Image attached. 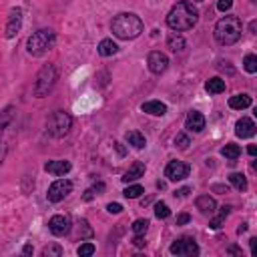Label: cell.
Here are the masks:
<instances>
[{"label": "cell", "mask_w": 257, "mask_h": 257, "mask_svg": "<svg viewBox=\"0 0 257 257\" xmlns=\"http://www.w3.org/2000/svg\"><path fill=\"white\" fill-rule=\"evenodd\" d=\"M197 20H199V12L195 10V6L189 2H177L167 14V26L175 32H183V30H191L197 25Z\"/></svg>", "instance_id": "1"}, {"label": "cell", "mask_w": 257, "mask_h": 257, "mask_svg": "<svg viewBox=\"0 0 257 257\" xmlns=\"http://www.w3.org/2000/svg\"><path fill=\"white\" fill-rule=\"evenodd\" d=\"M111 30L121 40H133L143 32V20L133 12H121L113 18Z\"/></svg>", "instance_id": "2"}, {"label": "cell", "mask_w": 257, "mask_h": 257, "mask_svg": "<svg viewBox=\"0 0 257 257\" xmlns=\"http://www.w3.org/2000/svg\"><path fill=\"white\" fill-rule=\"evenodd\" d=\"M241 20L237 16H223L215 25V40L223 47H231L241 38Z\"/></svg>", "instance_id": "3"}, {"label": "cell", "mask_w": 257, "mask_h": 257, "mask_svg": "<svg viewBox=\"0 0 257 257\" xmlns=\"http://www.w3.org/2000/svg\"><path fill=\"white\" fill-rule=\"evenodd\" d=\"M54 40H56V34L49 28H42V30H36L28 40H26V51L28 54L32 56H42L47 54L52 47H54Z\"/></svg>", "instance_id": "4"}, {"label": "cell", "mask_w": 257, "mask_h": 257, "mask_svg": "<svg viewBox=\"0 0 257 257\" xmlns=\"http://www.w3.org/2000/svg\"><path fill=\"white\" fill-rule=\"evenodd\" d=\"M56 69H54V64H45V67L40 69V73L36 75V80H34V95L38 99L42 97H47L52 89H54V84H56Z\"/></svg>", "instance_id": "5"}, {"label": "cell", "mask_w": 257, "mask_h": 257, "mask_svg": "<svg viewBox=\"0 0 257 257\" xmlns=\"http://www.w3.org/2000/svg\"><path fill=\"white\" fill-rule=\"evenodd\" d=\"M71 127H73V117L67 113V111H54L52 117L49 119L47 123V128H49V133L56 139L64 137L69 131H71Z\"/></svg>", "instance_id": "6"}, {"label": "cell", "mask_w": 257, "mask_h": 257, "mask_svg": "<svg viewBox=\"0 0 257 257\" xmlns=\"http://www.w3.org/2000/svg\"><path fill=\"white\" fill-rule=\"evenodd\" d=\"M169 251L173 255H177V257H193V255L199 253V245L195 243V239H191V237H181L175 243H171Z\"/></svg>", "instance_id": "7"}, {"label": "cell", "mask_w": 257, "mask_h": 257, "mask_svg": "<svg viewBox=\"0 0 257 257\" xmlns=\"http://www.w3.org/2000/svg\"><path fill=\"white\" fill-rule=\"evenodd\" d=\"M69 193H73V183L69 179H58L49 187V201L58 203V201H62L64 197H67Z\"/></svg>", "instance_id": "8"}, {"label": "cell", "mask_w": 257, "mask_h": 257, "mask_svg": "<svg viewBox=\"0 0 257 257\" xmlns=\"http://www.w3.org/2000/svg\"><path fill=\"white\" fill-rule=\"evenodd\" d=\"M189 175V165L183 161H171L165 169V177L169 181H183Z\"/></svg>", "instance_id": "9"}, {"label": "cell", "mask_w": 257, "mask_h": 257, "mask_svg": "<svg viewBox=\"0 0 257 257\" xmlns=\"http://www.w3.org/2000/svg\"><path fill=\"white\" fill-rule=\"evenodd\" d=\"M147 64H149V71L153 75H163L169 67V58L165 52H159V51H153L147 58Z\"/></svg>", "instance_id": "10"}, {"label": "cell", "mask_w": 257, "mask_h": 257, "mask_svg": "<svg viewBox=\"0 0 257 257\" xmlns=\"http://www.w3.org/2000/svg\"><path fill=\"white\" fill-rule=\"evenodd\" d=\"M49 229L56 237H62V235H67L71 231V217L69 215H54L49 221Z\"/></svg>", "instance_id": "11"}, {"label": "cell", "mask_w": 257, "mask_h": 257, "mask_svg": "<svg viewBox=\"0 0 257 257\" xmlns=\"http://www.w3.org/2000/svg\"><path fill=\"white\" fill-rule=\"evenodd\" d=\"M23 26V10L20 8H12L10 14H8V23H6V30H4V36L6 38H14Z\"/></svg>", "instance_id": "12"}, {"label": "cell", "mask_w": 257, "mask_h": 257, "mask_svg": "<svg viewBox=\"0 0 257 257\" xmlns=\"http://www.w3.org/2000/svg\"><path fill=\"white\" fill-rule=\"evenodd\" d=\"M185 128H189L193 133H201L205 128V117L199 111H189V115L185 119Z\"/></svg>", "instance_id": "13"}, {"label": "cell", "mask_w": 257, "mask_h": 257, "mask_svg": "<svg viewBox=\"0 0 257 257\" xmlns=\"http://www.w3.org/2000/svg\"><path fill=\"white\" fill-rule=\"evenodd\" d=\"M235 135L241 137V139H249V137H253V135H255V123H253L251 119H247V117L239 119L237 125H235Z\"/></svg>", "instance_id": "14"}, {"label": "cell", "mask_w": 257, "mask_h": 257, "mask_svg": "<svg viewBox=\"0 0 257 257\" xmlns=\"http://www.w3.org/2000/svg\"><path fill=\"white\" fill-rule=\"evenodd\" d=\"M71 169H73V165H71L69 161H49V163L45 165L47 173H52V175H58V177L67 175Z\"/></svg>", "instance_id": "15"}, {"label": "cell", "mask_w": 257, "mask_h": 257, "mask_svg": "<svg viewBox=\"0 0 257 257\" xmlns=\"http://www.w3.org/2000/svg\"><path fill=\"white\" fill-rule=\"evenodd\" d=\"M195 203H197V209L203 213V215H213L215 209H217V203L211 195H199Z\"/></svg>", "instance_id": "16"}, {"label": "cell", "mask_w": 257, "mask_h": 257, "mask_svg": "<svg viewBox=\"0 0 257 257\" xmlns=\"http://www.w3.org/2000/svg\"><path fill=\"white\" fill-rule=\"evenodd\" d=\"M143 175H145V165H143L141 161H135V163L131 165V169H128L127 173L123 175V183H133V181L141 179Z\"/></svg>", "instance_id": "17"}, {"label": "cell", "mask_w": 257, "mask_h": 257, "mask_svg": "<svg viewBox=\"0 0 257 257\" xmlns=\"http://www.w3.org/2000/svg\"><path fill=\"white\" fill-rule=\"evenodd\" d=\"M141 109H143V113L155 115V117H163L167 113V106L161 101H147V103H143Z\"/></svg>", "instance_id": "18"}, {"label": "cell", "mask_w": 257, "mask_h": 257, "mask_svg": "<svg viewBox=\"0 0 257 257\" xmlns=\"http://www.w3.org/2000/svg\"><path fill=\"white\" fill-rule=\"evenodd\" d=\"M229 106L235 111H243L247 109V106H251V97L247 93H239V95H235L229 99Z\"/></svg>", "instance_id": "19"}, {"label": "cell", "mask_w": 257, "mask_h": 257, "mask_svg": "<svg viewBox=\"0 0 257 257\" xmlns=\"http://www.w3.org/2000/svg\"><path fill=\"white\" fill-rule=\"evenodd\" d=\"M205 91L211 93V95H219V93H223V91H225V80L219 78V77L209 78V80L205 82Z\"/></svg>", "instance_id": "20"}, {"label": "cell", "mask_w": 257, "mask_h": 257, "mask_svg": "<svg viewBox=\"0 0 257 257\" xmlns=\"http://www.w3.org/2000/svg\"><path fill=\"white\" fill-rule=\"evenodd\" d=\"M12 115H14V106H6V109L0 113V141H2V135L6 131V127L12 123ZM2 145V143H0Z\"/></svg>", "instance_id": "21"}, {"label": "cell", "mask_w": 257, "mask_h": 257, "mask_svg": "<svg viewBox=\"0 0 257 257\" xmlns=\"http://www.w3.org/2000/svg\"><path fill=\"white\" fill-rule=\"evenodd\" d=\"M117 51H119V47L113 42V38L101 40V45H99V54L101 56H113V54H117Z\"/></svg>", "instance_id": "22"}, {"label": "cell", "mask_w": 257, "mask_h": 257, "mask_svg": "<svg viewBox=\"0 0 257 257\" xmlns=\"http://www.w3.org/2000/svg\"><path fill=\"white\" fill-rule=\"evenodd\" d=\"M221 155H223L225 159L235 161V159L241 155V149H239V145H235V143H227V145L221 149Z\"/></svg>", "instance_id": "23"}, {"label": "cell", "mask_w": 257, "mask_h": 257, "mask_svg": "<svg viewBox=\"0 0 257 257\" xmlns=\"http://www.w3.org/2000/svg\"><path fill=\"white\" fill-rule=\"evenodd\" d=\"M125 139H127L128 145H133L135 149H143V147L147 145V143H145V137H143L139 131H128Z\"/></svg>", "instance_id": "24"}, {"label": "cell", "mask_w": 257, "mask_h": 257, "mask_svg": "<svg viewBox=\"0 0 257 257\" xmlns=\"http://www.w3.org/2000/svg\"><path fill=\"white\" fill-rule=\"evenodd\" d=\"M167 47L173 51V52H181V51L185 49V40L173 32V34H169V38H167Z\"/></svg>", "instance_id": "25"}, {"label": "cell", "mask_w": 257, "mask_h": 257, "mask_svg": "<svg viewBox=\"0 0 257 257\" xmlns=\"http://www.w3.org/2000/svg\"><path fill=\"white\" fill-rule=\"evenodd\" d=\"M229 181H231V185L237 189V191H245V189H247V179H245V175H241V173H231V175H229Z\"/></svg>", "instance_id": "26"}, {"label": "cell", "mask_w": 257, "mask_h": 257, "mask_svg": "<svg viewBox=\"0 0 257 257\" xmlns=\"http://www.w3.org/2000/svg\"><path fill=\"white\" fill-rule=\"evenodd\" d=\"M141 193H145V189H143L141 185H128V187L123 191V195H125L127 199H137V197H141Z\"/></svg>", "instance_id": "27"}, {"label": "cell", "mask_w": 257, "mask_h": 257, "mask_svg": "<svg viewBox=\"0 0 257 257\" xmlns=\"http://www.w3.org/2000/svg\"><path fill=\"white\" fill-rule=\"evenodd\" d=\"M243 67H245V71L247 73H257V56L255 54H247L245 56V60H243Z\"/></svg>", "instance_id": "28"}, {"label": "cell", "mask_w": 257, "mask_h": 257, "mask_svg": "<svg viewBox=\"0 0 257 257\" xmlns=\"http://www.w3.org/2000/svg\"><path fill=\"white\" fill-rule=\"evenodd\" d=\"M62 255V247L60 245H47L42 249V257H60Z\"/></svg>", "instance_id": "29"}, {"label": "cell", "mask_w": 257, "mask_h": 257, "mask_svg": "<svg viewBox=\"0 0 257 257\" xmlns=\"http://www.w3.org/2000/svg\"><path fill=\"white\" fill-rule=\"evenodd\" d=\"M155 215H157L159 219H167V217L171 215L169 205H167V203H157V205H155Z\"/></svg>", "instance_id": "30"}, {"label": "cell", "mask_w": 257, "mask_h": 257, "mask_svg": "<svg viewBox=\"0 0 257 257\" xmlns=\"http://www.w3.org/2000/svg\"><path fill=\"white\" fill-rule=\"evenodd\" d=\"M147 229H149V221H147V219H137V221L133 223V233H135V235H145Z\"/></svg>", "instance_id": "31"}, {"label": "cell", "mask_w": 257, "mask_h": 257, "mask_svg": "<svg viewBox=\"0 0 257 257\" xmlns=\"http://www.w3.org/2000/svg\"><path fill=\"white\" fill-rule=\"evenodd\" d=\"M97 249H95V245L93 243H82L78 249H77V253L80 255V257H89V255H93Z\"/></svg>", "instance_id": "32"}, {"label": "cell", "mask_w": 257, "mask_h": 257, "mask_svg": "<svg viewBox=\"0 0 257 257\" xmlns=\"http://www.w3.org/2000/svg\"><path fill=\"white\" fill-rule=\"evenodd\" d=\"M175 145H177L179 149H187V147H189V137L183 135V133L177 135V137H175Z\"/></svg>", "instance_id": "33"}, {"label": "cell", "mask_w": 257, "mask_h": 257, "mask_svg": "<svg viewBox=\"0 0 257 257\" xmlns=\"http://www.w3.org/2000/svg\"><path fill=\"white\" fill-rule=\"evenodd\" d=\"M231 6H233V0H219V2H217V10L219 12H227Z\"/></svg>", "instance_id": "34"}, {"label": "cell", "mask_w": 257, "mask_h": 257, "mask_svg": "<svg viewBox=\"0 0 257 257\" xmlns=\"http://www.w3.org/2000/svg\"><path fill=\"white\" fill-rule=\"evenodd\" d=\"M106 211H109V213H115V215H119V213L123 211V205H121V203H109V205H106Z\"/></svg>", "instance_id": "35"}, {"label": "cell", "mask_w": 257, "mask_h": 257, "mask_svg": "<svg viewBox=\"0 0 257 257\" xmlns=\"http://www.w3.org/2000/svg\"><path fill=\"white\" fill-rule=\"evenodd\" d=\"M191 221V215H187V213H181V215L177 217V225H185Z\"/></svg>", "instance_id": "36"}, {"label": "cell", "mask_w": 257, "mask_h": 257, "mask_svg": "<svg viewBox=\"0 0 257 257\" xmlns=\"http://www.w3.org/2000/svg\"><path fill=\"white\" fill-rule=\"evenodd\" d=\"M223 219H225V217H223V215H219V217H215V219H213L209 225H211L213 229H219V227H221V223H223Z\"/></svg>", "instance_id": "37"}, {"label": "cell", "mask_w": 257, "mask_h": 257, "mask_svg": "<svg viewBox=\"0 0 257 257\" xmlns=\"http://www.w3.org/2000/svg\"><path fill=\"white\" fill-rule=\"evenodd\" d=\"M93 189V193H95V195H101V193L104 191V183H97L95 187H91Z\"/></svg>", "instance_id": "38"}, {"label": "cell", "mask_w": 257, "mask_h": 257, "mask_svg": "<svg viewBox=\"0 0 257 257\" xmlns=\"http://www.w3.org/2000/svg\"><path fill=\"white\" fill-rule=\"evenodd\" d=\"M187 193H189V187H183V189H179L175 193V197H187Z\"/></svg>", "instance_id": "39"}, {"label": "cell", "mask_w": 257, "mask_h": 257, "mask_svg": "<svg viewBox=\"0 0 257 257\" xmlns=\"http://www.w3.org/2000/svg\"><path fill=\"white\" fill-rule=\"evenodd\" d=\"M227 253H231V255H241V249H239V247H235V245H231V247L227 249Z\"/></svg>", "instance_id": "40"}, {"label": "cell", "mask_w": 257, "mask_h": 257, "mask_svg": "<svg viewBox=\"0 0 257 257\" xmlns=\"http://www.w3.org/2000/svg\"><path fill=\"white\" fill-rule=\"evenodd\" d=\"M135 245H137V247H143V245H145L143 235H137V237H135Z\"/></svg>", "instance_id": "41"}, {"label": "cell", "mask_w": 257, "mask_h": 257, "mask_svg": "<svg viewBox=\"0 0 257 257\" xmlns=\"http://www.w3.org/2000/svg\"><path fill=\"white\" fill-rule=\"evenodd\" d=\"M247 153H249L251 157H255V155H257V147H255V145H249V149H247Z\"/></svg>", "instance_id": "42"}, {"label": "cell", "mask_w": 257, "mask_h": 257, "mask_svg": "<svg viewBox=\"0 0 257 257\" xmlns=\"http://www.w3.org/2000/svg\"><path fill=\"white\" fill-rule=\"evenodd\" d=\"M115 147H117V153H119V155L123 157V155H125V147H123L121 143H115Z\"/></svg>", "instance_id": "43"}, {"label": "cell", "mask_w": 257, "mask_h": 257, "mask_svg": "<svg viewBox=\"0 0 257 257\" xmlns=\"http://www.w3.org/2000/svg\"><path fill=\"white\" fill-rule=\"evenodd\" d=\"M245 229H247V225H245V223H243V225H241V227H239V229H237V233H239V235H241V233H243V231H245Z\"/></svg>", "instance_id": "44"}, {"label": "cell", "mask_w": 257, "mask_h": 257, "mask_svg": "<svg viewBox=\"0 0 257 257\" xmlns=\"http://www.w3.org/2000/svg\"><path fill=\"white\" fill-rule=\"evenodd\" d=\"M25 253H26V255H30V253H32V247H30V245H26V247H25Z\"/></svg>", "instance_id": "45"}, {"label": "cell", "mask_w": 257, "mask_h": 257, "mask_svg": "<svg viewBox=\"0 0 257 257\" xmlns=\"http://www.w3.org/2000/svg\"><path fill=\"white\" fill-rule=\"evenodd\" d=\"M197 2H203V0H197Z\"/></svg>", "instance_id": "46"}]
</instances>
